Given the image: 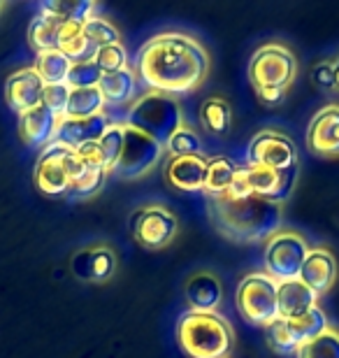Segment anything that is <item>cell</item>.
<instances>
[{
  "label": "cell",
  "mask_w": 339,
  "mask_h": 358,
  "mask_svg": "<svg viewBox=\"0 0 339 358\" xmlns=\"http://www.w3.org/2000/svg\"><path fill=\"white\" fill-rule=\"evenodd\" d=\"M265 340L274 354L288 356V354H298V342L293 340L291 331H288V321L286 319H274L272 324L265 326Z\"/></svg>",
  "instance_id": "obj_30"
},
{
  "label": "cell",
  "mask_w": 339,
  "mask_h": 358,
  "mask_svg": "<svg viewBox=\"0 0 339 358\" xmlns=\"http://www.w3.org/2000/svg\"><path fill=\"white\" fill-rule=\"evenodd\" d=\"M298 358H339V333L330 328L316 340L302 345L298 349Z\"/></svg>",
  "instance_id": "obj_32"
},
{
  "label": "cell",
  "mask_w": 339,
  "mask_h": 358,
  "mask_svg": "<svg viewBox=\"0 0 339 358\" xmlns=\"http://www.w3.org/2000/svg\"><path fill=\"white\" fill-rule=\"evenodd\" d=\"M307 254H309V247L302 235L293 231H279L277 235H272L268 240V245H265V259H263L265 275L274 279L277 284L300 279Z\"/></svg>",
  "instance_id": "obj_7"
},
{
  "label": "cell",
  "mask_w": 339,
  "mask_h": 358,
  "mask_svg": "<svg viewBox=\"0 0 339 358\" xmlns=\"http://www.w3.org/2000/svg\"><path fill=\"white\" fill-rule=\"evenodd\" d=\"M177 340L191 358H226L233 349V328L216 312H184Z\"/></svg>",
  "instance_id": "obj_3"
},
{
  "label": "cell",
  "mask_w": 339,
  "mask_h": 358,
  "mask_svg": "<svg viewBox=\"0 0 339 358\" xmlns=\"http://www.w3.org/2000/svg\"><path fill=\"white\" fill-rule=\"evenodd\" d=\"M186 300L191 312H216L223 300V286L212 272H198L186 284Z\"/></svg>",
  "instance_id": "obj_19"
},
{
  "label": "cell",
  "mask_w": 339,
  "mask_h": 358,
  "mask_svg": "<svg viewBox=\"0 0 339 358\" xmlns=\"http://www.w3.org/2000/svg\"><path fill=\"white\" fill-rule=\"evenodd\" d=\"M68 100H70L68 84H49V87H45V93H42V105H45L49 112H54L59 119L66 117Z\"/></svg>",
  "instance_id": "obj_39"
},
{
  "label": "cell",
  "mask_w": 339,
  "mask_h": 358,
  "mask_svg": "<svg viewBox=\"0 0 339 358\" xmlns=\"http://www.w3.org/2000/svg\"><path fill=\"white\" fill-rule=\"evenodd\" d=\"M84 35L89 38L93 45H96L98 49L100 47H110V45H121V35L119 31L114 28L112 21H107L103 17H96L93 14L91 19L84 21Z\"/></svg>",
  "instance_id": "obj_31"
},
{
  "label": "cell",
  "mask_w": 339,
  "mask_h": 358,
  "mask_svg": "<svg viewBox=\"0 0 339 358\" xmlns=\"http://www.w3.org/2000/svg\"><path fill=\"white\" fill-rule=\"evenodd\" d=\"M135 87H137V80H135L133 70H121V73L103 75L98 82V89L105 98V105L107 103L110 105L128 103V100L135 96Z\"/></svg>",
  "instance_id": "obj_24"
},
{
  "label": "cell",
  "mask_w": 339,
  "mask_h": 358,
  "mask_svg": "<svg viewBox=\"0 0 339 358\" xmlns=\"http://www.w3.org/2000/svg\"><path fill=\"white\" fill-rule=\"evenodd\" d=\"M281 205L270 200L249 196L240 200L209 198V219L223 238L235 245L249 242H268L272 235L281 231Z\"/></svg>",
  "instance_id": "obj_2"
},
{
  "label": "cell",
  "mask_w": 339,
  "mask_h": 358,
  "mask_svg": "<svg viewBox=\"0 0 339 358\" xmlns=\"http://www.w3.org/2000/svg\"><path fill=\"white\" fill-rule=\"evenodd\" d=\"M42 93H45V82L40 80L35 68L17 70L5 82V103L19 117L42 105Z\"/></svg>",
  "instance_id": "obj_13"
},
{
  "label": "cell",
  "mask_w": 339,
  "mask_h": 358,
  "mask_svg": "<svg viewBox=\"0 0 339 358\" xmlns=\"http://www.w3.org/2000/svg\"><path fill=\"white\" fill-rule=\"evenodd\" d=\"M337 279V261L328 249H309L307 261L300 272V282H305L316 296H323L333 289Z\"/></svg>",
  "instance_id": "obj_17"
},
{
  "label": "cell",
  "mask_w": 339,
  "mask_h": 358,
  "mask_svg": "<svg viewBox=\"0 0 339 358\" xmlns=\"http://www.w3.org/2000/svg\"><path fill=\"white\" fill-rule=\"evenodd\" d=\"M59 49L68 56L72 63H89V61L96 59V52H98V47L84 35V28L72 35V38L63 40Z\"/></svg>",
  "instance_id": "obj_34"
},
{
  "label": "cell",
  "mask_w": 339,
  "mask_h": 358,
  "mask_svg": "<svg viewBox=\"0 0 339 358\" xmlns=\"http://www.w3.org/2000/svg\"><path fill=\"white\" fill-rule=\"evenodd\" d=\"M200 121L209 133L223 135L233 126V110H230L228 100L223 98H207L200 107Z\"/></svg>",
  "instance_id": "obj_28"
},
{
  "label": "cell",
  "mask_w": 339,
  "mask_h": 358,
  "mask_svg": "<svg viewBox=\"0 0 339 358\" xmlns=\"http://www.w3.org/2000/svg\"><path fill=\"white\" fill-rule=\"evenodd\" d=\"M105 98L100 93L98 87L93 89H70V100H68V110L63 119H86V117H96L103 112Z\"/></svg>",
  "instance_id": "obj_26"
},
{
  "label": "cell",
  "mask_w": 339,
  "mask_h": 358,
  "mask_svg": "<svg viewBox=\"0 0 339 358\" xmlns=\"http://www.w3.org/2000/svg\"><path fill=\"white\" fill-rule=\"evenodd\" d=\"M105 179H107V173L105 170H96V168H86L84 170V175L77 179V182H72L70 186V196L72 198H91V196H96V193L103 189V184H105Z\"/></svg>",
  "instance_id": "obj_38"
},
{
  "label": "cell",
  "mask_w": 339,
  "mask_h": 358,
  "mask_svg": "<svg viewBox=\"0 0 339 358\" xmlns=\"http://www.w3.org/2000/svg\"><path fill=\"white\" fill-rule=\"evenodd\" d=\"M86 168L89 166L79 159L75 149L52 142L42 149L35 163V186L47 196H66L72 182H77Z\"/></svg>",
  "instance_id": "obj_5"
},
{
  "label": "cell",
  "mask_w": 339,
  "mask_h": 358,
  "mask_svg": "<svg viewBox=\"0 0 339 358\" xmlns=\"http://www.w3.org/2000/svg\"><path fill=\"white\" fill-rule=\"evenodd\" d=\"M70 68H72V61L61 52V49L42 52V54H38V61H35V73L40 75V80L45 82V87H49V84H66Z\"/></svg>",
  "instance_id": "obj_25"
},
{
  "label": "cell",
  "mask_w": 339,
  "mask_h": 358,
  "mask_svg": "<svg viewBox=\"0 0 339 358\" xmlns=\"http://www.w3.org/2000/svg\"><path fill=\"white\" fill-rule=\"evenodd\" d=\"M126 126L149 135L158 145L168 147L172 135L184 126V114L182 107H179V103L172 96L149 91L137 98L131 110H128Z\"/></svg>",
  "instance_id": "obj_4"
},
{
  "label": "cell",
  "mask_w": 339,
  "mask_h": 358,
  "mask_svg": "<svg viewBox=\"0 0 339 358\" xmlns=\"http://www.w3.org/2000/svg\"><path fill=\"white\" fill-rule=\"evenodd\" d=\"M207 161L203 154L198 156H179L172 159L168 166V182L179 191H205V177H207Z\"/></svg>",
  "instance_id": "obj_18"
},
{
  "label": "cell",
  "mask_w": 339,
  "mask_h": 358,
  "mask_svg": "<svg viewBox=\"0 0 339 358\" xmlns=\"http://www.w3.org/2000/svg\"><path fill=\"white\" fill-rule=\"evenodd\" d=\"M165 149H168L175 159H179V156H198V154H203V140H200V135L196 131H191L189 126H182L170 138Z\"/></svg>",
  "instance_id": "obj_33"
},
{
  "label": "cell",
  "mask_w": 339,
  "mask_h": 358,
  "mask_svg": "<svg viewBox=\"0 0 339 358\" xmlns=\"http://www.w3.org/2000/svg\"><path fill=\"white\" fill-rule=\"evenodd\" d=\"M300 166H295L286 173H277V170L268 168H240V177L244 184L249 186V191L258 198L270 200L274 205L286 203L288 196L293 193V186L298 182Z\"/></svg>",
  "instance_id": "obj_12"
},
{
  "label": "cell",
  "mask_w": 339,
  "mask_h": 358,
  "mask_svg": "<svg viewBox=\"0 0 339 358\" xmlns=\"http://www.w3.org/2000/svg\"><path fill=\"white\" fill-rule=\"evenodd\" d=\"M59 117L49 112L45 105L35 107V110L21 114L19 117V133L21 140L33 149H45L56 140V131H59Z\"/></svg>",
  "instance_id": "obj_16"
},
{
  "label": "cell",
  "mask_w": 339,
  "mask_h": 358,
  "mask_svg": "<svg viewBox=\"0 0 339 358\" xmlns=\"http://www.w3.org/2000/svg\"><path fill=\"white\" fill-rule=\"evenodd\" d=\"M98 145L103 149L107 173H112L119 161V156H121V149H124V124H112L103 138L98 140Z\"/></svg>",
  "instance_id": "obj_36"
},
{
  "label": "cell",
  "mask_w": 339,
  "mask_h": 358,
  "mask_svg": "<svg viewBox=\"0 0 339 358\" xmlns=\"http://www.w3.org/2000/svg\"><path fill=\"white\" fill-rule=\"evenodd\" d=\"M298 73V61L284 45H265L251 56L249 80L254 89H288Z\"/></svg>",
  "instance_id": "obj_8"
},
{
  "label": "cell",
  "mask_w": 339,
  "mask_h": 358,
  "mask_svg": "<svg viewBox=\"0 0 339 358\" xmlns=\"http://www.w3.org/2000/svg\"><path fill=\"white\" fill-rule=\"evenodd\" d=\"M247 163L251 168H268L277 170V173H286V170L300 166L295 142L277 131H261L249 142Z\"/></svg>",
  "instance_id": "obj_10"
},
{
  "label": "cell",
  "mask_w": 339,
  "mask_h": 358,
  "mask_svg": "<svg viewBox=\"0 0 339 358\" xmlns=\"http://www.w3.org/2000/svg\"><path fill=\"white\" fill-rule=\"evenodd\" d=\"M288 331H291L293 340L298 342V347H302V345H307V342L316 340L326 331H330V326H328L326 312H323L321 307H312V310L300 314V317L288 319Z\"/></svg>",
  "instance_id": "obj_23"
},
{
  "label": "cell",
  "mask_w": 339,
  "mask_h": 358,
  "mask_svg": "<svg viewBox=\"0 0 339 358\" xmlns=\"http://www.w3.org/2000/svg\"><path fill=\"white\" fill-rule=\"evenodd\" d=\"M279 284L270 279L265 272H254L247 275L237 286L235 303L237 310L249 324L268 326L274 319H279V303H277Z\"/></svg>",
  "instance_id": "obj_6"
},
{
  "label": "cell",
  "mask_w": 339,
  "mask_h": 358,
  "mask_svg": "<svg viewBox=\"0 0 339 358\" xmlns=\"http://www.w3.org/2000/svg\"><path fill=\"white\" fill-rule=\"evenodd\" d=\"M59 26H61V19L42 17V14H38V17L31 21L28 42H31V47L35 52L42 54V52H54V49H59Z\"/></svg>",
  "instance_id": "obj_27"
},
{
  "label": "cell",
  "mask_w": 339,
  "mask_h": 358,
  "mask_svg": "<svg viewBox=\"0 0 339 358\" xmlns=\"http://www.w3.org/2000/svg\"><path fill=\"white\" fill-rule=\"evenodd\" d=\"M100 77H103V73H100V68L96 66V61L72 63L66 84L70 89H93V87H98Z\"/></svg>",
  "instance_id": "obj_37"
},
{
  "label": "cell",
  "mask_w": 339,
  "mask_h": 358,
  "mask_svg": "<svg viewBox=\"0 0 339 358\" xmlns=\"http://www.w3.org/2000/svg\"><path fill=\"white\" fill-rule=\"evenodd\" d=\"M307 147L326 159L339 156V105H328L314 114L307 128Z\"/></svg>",
  "instance_id": "obj_14"
},
{
  "label": "cell",
  "mask_w": 339,
  "mask_h": 358,
  "mask_svg": "<svg viewBox=\"0 0 339 358\" xmlns=\"http://www.w3.org/2000/svg\"><path fill=\"white\" fill-rule=\"evenodd\" d=\"M93 12H96V5L89 3V0H72V3L52 0V3L40 5L42 17H54L61 21H77V24H84L86 19H91Z\"/></svg>",
  "instance_id": "obj_29"
},
{
  "label": "cell",
  "mask_w": 339,
  "mask_h": 358,
  "mask_svg": "<svg viewBox=\"0 0 339 358\" xmlns=\"http://www.w3.org/2000/svg\"><path fill=\"white\" fill-rule=\"evenodd\" d=\"M312 82L319 89H335V73H333V63H319L312 70Z\"/></svg>",
  "instance_id": "obj_40"
},
{
  "label": "cell",
  "mask_w": 339,
  "mask_h": 358,
  "mask_svg": "<svg viewBox=\"0 0 339 358\" xmlns=\"http://www.w3.org/2000/svg\"><path fill=\"white\" fill-rule=\"evenodd\" d=\"M237 168L235 161H230L228 156H214V159L207 161V177H205V193L209 198H219L226 196L230 186L235 184Z\"/></svg>",
  "instance_id": "obj_22"
},
{
  "label": "cell",
  "mask_w": 339,
  "mask_h": 358,
  "mask_svg": "<svg viewBox=\"0 0 339 358\" xmlns=\"http://www.w3.org/2000/svg\"><path fill=\"white\" fill-rule=\"evenodd\" d=\"M165 154V147L135 128L124 124V149L110 175L119 179H140L151 173Z\"/></svg>",
  "instance_id": "obj_9"
},
{
  "label": "cell",
  "mask_w": 339,
  "mask_h": 358,
  "mask_svg": "<svg viewBox=\"0 0 339 358\" xmlns=\"http://www.w3.org/2000/svg\"><path fill=\"white\" fill-rule=\"evenodd\" d=\"M114 266H117V259L105 247L82 252L72 261V270L82 279H89V282H103V279H107L114 272Z\"/></svg>",
  "instance_id": "obj_21"
},
{
  "label": "cell",
  "mask_w": 339,
  "mask_h": 358,
  "mask_svg": "<svg viewBox=\"0 0 339 358\" xmlns=\"http://www.w3.org/2000/svg\"><path fill=\"white\" fill-rule=\"evenodd\" d=\"M256 93H258V98H261L263 103H268V105H277V103H281V100L286 98L284 89H256Z\"/></svg>",
  "instance_id": "obj_41"
},
{
  "label": "cell",
  "mask_w": 339,
  "mask_h": 358,
  "mask_svg": "<svg viewBox=\"0 0 339 358\" xmlns=\"http://www.w3.org/2000/svg\"><path fill=\"white\" fill-rule=\"evenodd\" d=\"M277 303H279V317L288 321V319H295V317H300V314L309 312L312 307H319V296H316L305 282L293 279V282L279 284Z\"/></svg>",
  "instance_id": "obj_20"
},
{
  "label": "cell",
  "mask_w": 339,
  "mask_h": 358,
  "mask_svg": "<svg viewBox=\"0 0 339 358\" xmlns=\"http://www.w3.org/2000/svg\"><path fill=\"white\" fill-rule=\"evenodd\" d=\"M133 73L149 91L175 98L177 93L196 91L207 80L209 56L191 35L161 33L142 45Z\"/></svg>",
  "instance_id": "obj_1"
},
{
  "label": "cell",
  "mask_w": 339,
  "mask_h": 358,
  "mask_svg": "<svg viewBox=\"0 0 339 358\" xmlns=\"http://www.w3.org/2000/svg\"><path fill=\"white\" fill-rule=\"evenodd\" d=\"M0 10H3V3H0Z\"/></svg>",
  "instance_id": "obj_43"
},
{
  "label": "cell",
  "mask_w": 339,
  "mask_h": 358,
  "mask_svg": "<svg viewBox=\"0 0 339 358\" xmlns=\"http://www.w3.org/2000/svg\"><path fill=\"white\" fill-rule=\"evenodd\" d=\"M96 66L100 68L103 75L110 73H121V70H128V54L124 45H110V47H100L96 52Z\"/></svg>",
  "instance_id": "obj_35"
},
{
  "label": "cell",
  "mask_w": 339,
  "mask_h": 358,
  "mask_svg": "<svg viewBox=\"0 0 339 358\" xmlns=\"http://www.w3.org/2000/svg\"><path fill=\"white\" fill-rule=\"evenodd\" d=\"M133 238L144 249H163L168 247L179 231V221L170 210L161 205H149L137 210L131 219Z\"/></svg>",
  "instance_id": "obj_11"
},
{
  "label": "cell",
  "mask_w": 339,
  "mask_h": 358,
  "mask_svg": "<svg viewBox=\"0 0 339 358\" xmlns=\"http://www.w3.org/2000/svg\"><path fill=\"white\" fill-rule=\"evenodd\" d=\"M112 126V119L105 112L96 114V117L86 119H61L59 131H56V140L59 145H66L70 149H77L89 145V142H98Z\"/></svg>",
  "instance_id": "obj_15"
},
{
  "label": "cell",
  "mask_w": 339,
  "mask_h": 358,
  "mask_svg": "<svg viewBox=\"0 0 339 358\" xmlns=\"http://www.w3.org/2000/svg\"><path fill=\"white\" fill-rule=\"evenodd\" d=\"M333 73H335V89L339 91V56H337L335 63H333Z\"/></svg>",
  "instance_id": "obj_42"
}]
</instances>
